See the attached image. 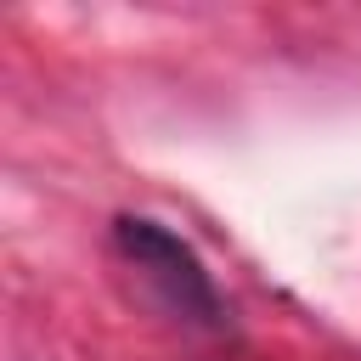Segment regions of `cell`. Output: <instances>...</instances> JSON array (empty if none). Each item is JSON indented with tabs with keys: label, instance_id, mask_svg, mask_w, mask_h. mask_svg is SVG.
<instances>
[{
	"label": "cell",
	"instance_id": "1",
	"mask_svg": "<svg viewBox=\"0 0 361 361\" xmlns=\"http://www.w3.org/2000/svg\"><path fill=\"white\" fill-rule=\"evenodd\" d=\"M113 243L118 254L141 271V282L192 327H220V293H214V276L209 265L197 259V248L186 237H175L164 220H147V214H118L113 220Z\"/></svg>",
	"mask_w": 361,
	"mask_h": 361
}]
</instances>
